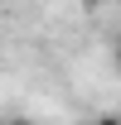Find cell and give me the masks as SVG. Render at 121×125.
<instances>
[{
    "mask_svg": "<svg viewBox=\"0 0 121 125\" xmlns=\"http://www.w3.org/2000/svg\"><path fill=\"white\" fill-rule=\"evenodd\" d=\"M92 125H121V115H97Z\"/></svg>",
    "mask_w": 121,
    "mask_h": 125,
    "instance_id": "cell-1",
    "label": "cell"
},
{
    "mask_svg": "<svg viewBox=\"0 0 121 125\" xmlns=\"http://www.w3.org/2000/svg\"><path fill=\"white\" fill-rule=\"evenodd\" d=\"M111 58H116V72H121V39L111 43Z\"/></svg>",
    "mask_w": 121,
    "mask_h": 125,
    "instance_id": "cell-2",
    "label": "cell"
},
{
    "mask_svg": "<svg viewBox=\"0 0 121 125\" xmlns=\"http://www.w3.org/2000/svg\"><path fill=\"white\" fill-rule=\"evenodd\" d=\"M5 125H34V120H5Z\"/></svg>",
    "mask_w": 121,
    "mask_h": 125,
    "instance_id": "cell-3",
    "label": "cell"
}]
</instances>
